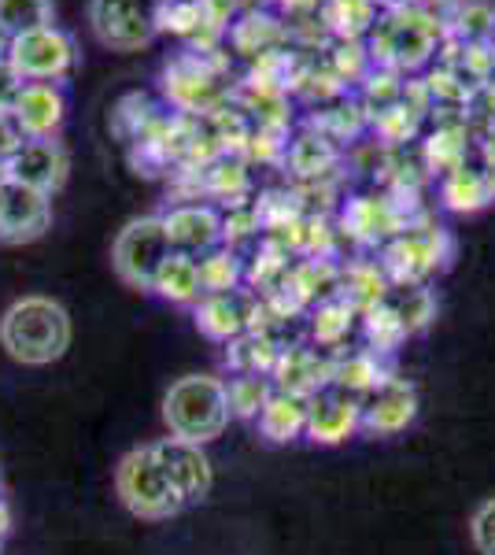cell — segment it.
<instances>
[{
	"mask_svg": "<svg viewBox=\"0 0 495 555\" xmlns=\"http://www.w3.org/2000/svg\"><path fill=\"white\" fill-rule=\"evenodd\" d=\"M233 56L219 52H174L159 70V101L178 115H211L233 96Z\"/></svg>",
	"mask_w": 495,
	"mask_h": 555,
	"instance_id": "obj_1",
	"label": "cell"
},
{
	"mask_svg": "<svg viewBox=\"0 0 495 555\" xmlns=\"http://www.w3.org/2000/svg\"><path fill=\"white\" fill-rule=\"evenodd\" d=\"M447 38V26L429 20L414 4L385 8L377 15L374 30L366 34V49L374 56V67H389L395 75L414 78L426 75L437 64V52Z\"/></svg>",
	"mask_w": 495,
	"mask_h": 555,
	"instance_id": "obj_2",
	"label": "cell"
},
{
	"mask_svg": "<svg viewBox=\"0 0 495 555\" xmlns=\"http://www.w3.org/2000/svg\"><path fill=\"white\" fill-rule=\"evenodd\" d=\"M0 345L26 366H49L70 348V315L52 297H23L0 319Z\"/></svg>",
	"mask_w": 495,
	"mask_h": 555,
	"instance_id": "obj_3",
	"label": "cell"
},
{
	"mask_svg": "<svg viewBox=\"0 0 495 555\" xmlns=\"http://www.w3.org/2000/svg\"><path fill=\"white\" fill-rule=\"evenodd\" d=\"M230 418L233 415L226 400V382L214 378V374L178 378L164 397V423L170 437H182V441H214V437L226 434Z\"/></svg>",
	"mask_w": 495,
	"mask_h": 555,
	"instance_id": "obj_4",
	"label": "cell"
},
{
	"mask_svg": "<svg viewBox=\"0 0 495 555\" xmlns=\"http://www.w3.org/2000/svg\"><path fill=\"white\" fill-rule=\"evenodd\" d=\"M455 241L433 215L414 219L403 234H395L389 245L377 248V259L389 271L392 285H429L452 263Z\"/></svg>",
	"mask_w": 495,
	"mask_h": 555,
	"instance_id": "obj_5",
	"label": "cell"
},
{
	"mask_svg": "<svg viewBox=\"0 0 495 555\" xmlns=\"http://www.w3.org/2000/svg\"><path fill=\"white\" fill-rule=\"evenodd\" d=\"M115 492H119L126 512H133L138 518H152V522L178 515L185 507L182 492L174 489V481L167 478L164 463H159L156 444L122 455L119 470H115Z\"/></svg>",
	"mask_w": 495,
	"mask_h": 555,
	"instance_id": "obj_6",
	"label": "cell"
},
{
	"mask_svg": "<svg viewBox=\"0 0 495 555\" xmlns=\"http://www.w3.org/2000/svg\"><path fill=\"white\" fill-rule=\"evenodd\" d=\"M170 256H174V248H170L159 215H141V219L126 222L112 248L115 271L133 289H152V282H156V274L164 271Z\"/></svg>",
	"mask_w": 495,
	"mask_h": 555,
	"instance_id": "obj_7",
	"label": "cell"
},
{
	"mask_svg": "<svg viewBox=\"0 0 495 555\" xmlns=\"http://www.w3.org/2000/svg\"><path fill=\"white\" fill-rule=\"evenodd\" d=\"M8 60L19 70L23 82H63L78 67V44L60 26H38V30L15 34L8 44Z\"/></svg>",
	"mask_w": 495,
	"mask_h": 555,
	"instance_id": "obj_8",
	"label": "cell"
},
{
	"mask_svg": "<svg viewBox=\"0 0 495 555\" xmlns=\"http://www.w3.org/2000/svg\"><path fill=\"white\" fill-rule=\"evenodd\" d=\"M159 8L164 0H93L89 26L107 49L138 52L159 38Z\"/></svg>",
	"mask_w": 495,
	"mask_h": 555,
	"instance_id": "obj_9",
	"label": "cell"
},
{
	"mask_svg": "<svg viewBox=\"0 0 495 555\" xmlns=\"http://www.w3.org/2000/svg\"><path fill=\"white\" fill-rule=\"evenodd\" d=\"M159 219H164L170 248L182 256L200 259L222 245V208L211 201H170Z\"/></svg>",
	"mask_w": 495,
	"mask_h": 555,
	"instance_id": "obj_10",
	"label": "cell"
},
{
	"mask_svg": "<svg viewBox=\"0 0 495 555\" xmlns=\"http://www.w3.org/2000/svg\"><path fill=\"white\" fill-rule=\"evenodd\" d=\"M159 34H170L188 52H219L226 49L230 23L211 12L207 0H164V8H159Z\"/></svg>",
	"mask_w": 495,
	"mask_h": 555,
	"instance_id": "obj_11",
	"label": "cell"
},
{
	"mask_svg": "<svg viewBox=\"0 0 495 555\" xmlns=\"http://www.w3.org/2000/svg\"><path fill=\"white\" fill-rule=\"evenodd\" d=\"M52 222V196L30 185L15 182V178H0V241L8 245H23L49 230Z\"/></svg>",
	"mask_w": 495,
	"mask_h": 555,
	"instance_id": "obj_12",
	"label": "cell"
},
{
	"mask_svg": "<svg viewBox=\"0 0 495 555\" xmlns=\"http://www.w3.org/2000/svg\"><path fill=\"white\" fill-rule=\"evenodd\" d=\"M348 167V149L337 145L333 138H326L322 130L300 127L292 130L289 149H285V171L292 182H322V178H337Z\"/></svg>",
	"mask_w": 495,
	"mask_h": 555,
	"instance_id": "obj_13",
	"label": "cell"
},
{
	"mask_svg": "<svg viewBox=\"0 0 495 555\" xmlns=\"http://www.w3.org/2000/svg\"><path fill=\"white\" fill-rule=\"evenodd\" d=\"M359 429H363V400L337 389V385L314 392L308 404V434H303L308 441L329 449V444H344Z\"/></svg>",
	"mask_w": 495,
	"mask_h": 555,
	"instance_id": "obj_14",
	"label": "cell"
},
{
	"mask_svg": "<svg viewBox=\"0 0 495 555\" xmlns=\"http://www.w3.org/2000/svg\"><path fill=\"white\" fill-rule=\"evenodd\" d=\"M256 304H259V293H251L248 285L245 289H233V293H207V297H200L193 304L196 330L219 345L237 341L240 334H248L251 330Z\"/></svg>",
	"mask_w": 495,
	"mask_h": 555,
	"instance_id": "obj_15",
	"label": "cell"
},
{
	"mask_svg": "<svg viewBox=\"0 0 495 555\" xmlns=\"http://www.w3.org/2000/svg\"><path fill=\"white\" fill-rule=\"evenodd\" d=\"M414 418H418V389L392 374L389 382H381L370 397H363V429L374 437H395L403 434Z\"/></svg>",
	"mask_w": 495,
	"mask_h": 555,
	"instance_id": "obj_16",
	"label": "cell"
},
{
	"mask_svg": "<svg viewBox=\"0 0 495 555\" xmlns=\"http://www.w3.org/2000/svg\"><path fill=\"white\" fill-rule=\"evenodd\" d=\"M156 455H159V463H164L167 478L174 481V489L182 492L185 504H196V500H204L207 492H211L214 470H211V460H207L204 444L182 441V437H164V441H156Z\"/></svg>",
	"mask_w": 495,
	"mask_h": 555,
	"instance_id": "obj_17",
	"label": "cell"
},
{
	"mask_svg": "<svg viewBox=\"0 0 495 555\" xmlns=\"http://www.w3.org/2000/svg\"><path fill=\"white\" fill-rule=\"evenodd\" d=\"M289 44V26H285L282 15L274 8H248L237 20L230 23L226 34V49L233 60H245V64H256L259 56L274 49H285Z\"/></svg>",
	"mask_w": 495,
	"mask_h": 555,
	"instance_id": "obj_18",
	"label": "cell"
},
{
	"mask_svg": "<svg viewBox=\"0 0 495 555\" xmlns=\"http://www.w3.org/2000/svg\"><path fill=\"white\" fill-rule=\"evenodd\" d=\"M67 171H70V159L67 152L56 138H38V141H26V145L8 159L4 175L15 178V182L30 185V190H41V193H56L63 182H67Z\"/></svg>",
	"mask_w": 495,
	"mask_h": 555,
	"instance_id": "obj_19",
	"label": "cell"
},
{
	"mask_svg": "<svg viewBox=\"0 0 495 555\" xmlns=\"http://www.w3.org/2000/svg\"><path fill=\"white\" fill-rule=\"evenodd\" d=\"M274 389L282 392H296V397H314L326 385H333V356L322 352L314 345H289L282 356H277V366L270 374Z\"/></svg>",
	"mask_w": 495,
	"mask_h": 555,
	"instance_id": "obj_20",
	"label": "cell"
},
{
	"mask_svg": "<svg viewBox=\"0 0 495 555\" xmlns=\"http://www.w3.org/2000/svg\"><path fill=\"white\" fill-rule=\"evenodd\" d=\"M12 119L19 122L30 141L56 138V130L67 119V93L56 82H23L12 104Z\"/></svg>",
	"mask_w": 495,
	"mask_h": 555,
	"instance_id": "obj_21",
	"label": "cell"
},
{
	"mask_svg": "<svg viewBox=\"0 0 495 555\" xmlns=\"http://www.w3.org/2000/svg\"><path fill=\"white\" fill-rule=\"evenodd\" d=\"M277 293H285L303 311H311L314 304L329 297H340V259H318V256L292 259V271Z\"/></svg>",
	"mask_w": 495,
	"mask_h": 555,
	"instance_id": "obj_22",
	"label": "cell"
},
{
	"mask_svg": "<svg viewBox=\"0 0 495 555\" xmlns=\"http://www.w3.org/2000/svg\"><path fill=\"white\" fill-rule=\"evenodd\" d=\"M303 122L314 130H322L326 138H333L344 149L359 145L363 138H370V112H366V104L359 101L355 89L344 96H337V101L322 104V107H311V112L303 115Z\"/></svg>",
	"mask_w": 495,
	"mask_h": 555,
	"instance_id": "obj_23",
	"label": "cell"
},
{
	"mask_svg": "<svg viewBox=\"0 0 495 555\" xmlns=\"http://www.w3.org/2000/svg\"><path fill=\"white\" fill-rule=\"evenodd\" d=\"M421 156H426V167L429 175L444 178L458 171L463 164L477 159V138H473V127L470 122H452V127H426L421 133Z\"/></svg>",
	"mask_w": 495,
	"mask_h": 555,
	"instance_id": "obj_24",
	"label": "cell"
},
{
	"mask_svg": "<svg viewBox=\"0 0 495 555\" xmlns=\"http://www.w3.org/2000/svg\"><path fill=\"white\" fill-rule=\"evenodd\" d=\"M359 322H363V315L344 297L314 304L308 311V345L329 356L344 352V348H351V337H359Z\"/></svg>",
	"mask_w": 495,
	"mask_h": 555,
	"instance_id": "obj_25",
	"label": "cell"
},
{
	"mask_svg": "<svg viewBox=\"0 0 495 555\" xmlns=\"http://www.w3.org/2000/svg\"><path fill=\"white\" fill-rule=\"evenodd\" d=\"M389 293H392V278L377 256L359 253L340 263V297H344L359 315L377 308V304H385Z\"/></svg>",
	"mask_w": 495,
	"mask_h": 555,
	"instance_id": "obj_26",
	"label": "cell"
},
{
	"mask_svg": "<svg viewBox=\"0 0 495 555\" xmlns=\"http://www.w3.org/2000/svg\"><path fill=\"white\" fill-rule=\"evenodd\" d=\"M389 378H392L389 360L370 352V348H363V345H351V348H344V352L333 356V385L351 392V397H359V400L370 397L377 385L389 382Z\"/></svg>",
	"mask_w": 495,
	"mask_h": 555,
	"instance_id": "obj_27",
	"label": "cell"
},
{
	"mask_svg": "<svg viewBox=\"0 0 495 555\" xmlns=\"http://www.w3.org/2000/svg\"><path fill=\"white\" fill-rule=\"evenodd\" d=\"M437 190H440V204L458 215H473L495 201V190L489 182V171L481 167V159H470V164H463L458 171L444 175L437 182Z\"/></svg>",
	"mask_w": 495,
	"mask_h": 555,
	"instance_id": "obj_28",
	"label": "cell"
},
{
	"mask_svg": "<svg viewBox=\"0 0 495 555\" xmlns=\"http://www.w3.org/2000/svg\"><path fill=\"white\" fill-rule=\"evenodd\" d=\"M308 404H311V397H296V392L274 389L263 415L256 418L259 434H263L270 444H289L296 437H303L308 434Z\"/></svg>",
	"mask_w": 495,
	"mask_h": 555,
	"instance_id": "obj_29",
	"label": "cell"
},
{
	"mask_svg": "<svg viewBox=\"0 0 495 555\" xmlns=\"http://www.w3.org/2000/svg\"><path fill=\"white\" fill-rule=\"evenodd\" d=\"M377 15H381L377 0H322L318 20L326 26L329 41H366Z\"/></svg>",
	"mask_w": 495,
	"mask_h": 555,
	"instance_id": "obj_30",
	"label": "cell"
},
{
	"mask_svg": "<svg viewBox=\"0 0 495 555\" xmlns=\"http://www.w3.org/2000/svg\"><path fill=\"white\" fill-rule=\"evenodd\" d=\"M152 293L164 297L170 304H182V308H193L196 300L204 297V282H200V259L174 253L164 263V271L152 282Z\"/></svg>",
	"mask_w": 495,
	"mask_h": 555,
	"instance_id": "obj_31",
	"label": "cell"
},
{
	"mask_svg": "<svg viewBox=\"0 0 495 555\" xmlns=\"http://www.w3.org/2000/svg\"><path fill=\"white\" fill-rule=\"evenodd\" d=\"M426 122H429L426 112H418L414 104L400 101V104L385 107V112L370 115V138L381 141V145H389V149H403V145H414V141H421V133H426Z\"/></svg>",
	"mask_w": 495,
	"mask_h": 555,
	"instance_id": "obj_32",
	"label": "cell"
},
{
	"mask_svg": "<svg viewBox=\"0 0 495 555\" xmlns=\"http://www.w3.org/2000/svg\"><path fill=\"white\" fill-rule=\"evenodd\" d=\"M282 352L285 348L277 345L270 334L248 330V334H240L237 341L226 345V366H230V374H266L270 378Z\"/></svg>",
	"mask_w": 495,
	"mask_h": 555,
	"instance_id": "obj_33",
	"label": "cell"
},
{
	"mask_svg": "<svg viewBox=\"0 0 495 555\" xmlns=\"http://www.w3.org/2000/svg\"><path fill=\"white\" fill-rule=\"evenodd\" d=\"M164 112H167L164 101H156L152 93H141V89H138V93H126L122 101L112 107V119H107V127H112V133L122 141V145H130V141L138 138L145 127H152V122H156Z\"/></svg>",
	"mask_w": 495,
	"mask_h": 555,
	"instance_id": "obj_34",
	"label": "cell"
},
{
	"mask_svg": "<svg viewBox=\"0 0 495 555\" xmlns=\"http://www.w3.org/2000/svg\"><path fill=\"white\" fill-rule=\"evenodd\" d=\"M407 337H411L407 326H403L389 304H377V308L363 311V322H359V341H363V348H370V352L389 360L392 352H400V345Z\"/></svg>",
	"mask_w": 495,
	"mask_h": 555,
	"instance_id": "obj_35",
	"label": "cell"
},
{
	"mask_svg": "<svg viewBox=\"0 0 495 555\" xmlns=\"http://www.w3.org/2000/svg\"><path fill=\"white\" fill-rule=\"evenodd\" d=\"M266 237L263 230V211H259V201L248 196V201L226 204L222 208V245L237 248V253H248L251 245Z\"/></svg>",
	"mask_w": 495,
	"mask_h": 555,
	"instance_id": "obj_36",
	"label": "cell"
},
{
	"mask_svg": "<svg viewBox=\"0 0 495 555\" xmlns=\"http://www.w3.org/2000/svg\"><path fill=\"white\" fill-rule=\"evenodd\" d=\"M200 282H204V297L207 293L245 289V253H237L230 245L211 248L207 256H200Z\"/></svg>",
	"mask_w": 495,
	"mask_h": 555,
	"instance_id": "obj_37",
	"label": "cell"
},
{
	"mask_svg": "<svg viewBox=\"0 0 495 555\" xmlns=\"http://www.w3.org/2000/svg\"><path fill=\"white\" fill-rule=\"evenodd\" d=\"M389 308L400 315V322L407 326V334H421L429 322L437 319V293L433 285H392L389 293Z\"/></svg>",
	"mask_w": 495,
	"mask_h": 555,
	"instance_id": "obj_38",
	"label": "cell"
},
{
	"mask_svg": "<svg viewBox=\"0 0 495 555\" xmlns=\"http://www.w3.org/2000/svg\"><path fill=\"white\" fill-rule=\"evenodd\" d=\"M495 34V4L489 0H458L452 23H447V38L463 44H492Z\"/></svg>",
	"mask_w": 495,
	"mask_h": 555,
	"instance_id": "obj_39",
	"label": "cell"
},
{
	"mask_svg": "<svg viewBox=\"0 0 495 555\" xmlns=\"http://www.w3.org/2000/svg\"><path fill=\"white\" fill-rule=\"evenodd\" d=\"M270 397H274V382L266 374H233L226 382L230 415L240 418V423H256Z\"/></svg>",
	"mask_w": 495,
	"mask_h": 555,
	"instance_id": "obj_40",
	"label": "cell"
},
{
	"mask_svg": "<svg viewBox=\"0 0 495 555\" xmlns=\"http://www.w3.org/2000/svg\"><path fill=\"white\" fill-rule=\"evenodd\" d=\"M326 64L348 89H359L363 78L374 70V56H370V49H366V41H329Z\"/></svg>",
	"mask_w": 495,
	"mask_h": 555,
	"instance_id": "obj_41",
	"label": "cell"
},
{
	"mask_svg": "<svg viewBox=\"0 0 495 555\" xmlns=\"http://www.w3.org/2000/svg\"><path fill=\"white\" fill-rule=\"evenodd\" d=\"M403 89H407V78L403 75H395V70H389V67H374L355 93H359V101L366 104V112L377 115V112H385V107L400 104Z\"/></svg>",
	"mask_w": 495,
	"mask_h": 555,
	"instance_id": "obj_42",
	"label": "cell"
},
{
	"mask_svg": "<svg viewBox=\"0 0 495 555\" xmlns=\"http://www.w3.org/2000/svg\"><path fill=\"white\" fill-rule=\"evenodd\" d=\"M0 23L15 34L38 30L52 23V0H0Z\"/></svg>",
	"mask_w": 495,
	"mask_h": 555,
	"instance_id": "obj_43",
	"label": "cell"
},
{
	"mask_svg": "<svg viewBox=\"0 0 495 555\" xmlns=\"http://www.w3.org/2000/svg\"><path fill=\"white\" fill-rule=\"evenodd\" d=\"M470 537H473V548L481 555H495V496L484 500V504L473 512Z\"/></svg>",
	"mask_w": 495,
	"mask_h": 555,
	"instance_id": "obj_44",
	"label": "cell"
},
{
	"mask_svg": "<svg viewBox=\"0 0 495 555\" xmlns=\"http://www.w3.org/2000/svg\"><path fill=\"white\" fill-rule=\"evenodd\" d=\"M26 141H30V138H26L19 122L12 119V112H0V164L8 167V159H12L15 152L26 145Z\"/></svg>",
	"mask_w": 495,
	"mask_h": 555,
	"instance_id": "obj_45",
	"label": "cell"
},
{
	"mask_svg": "<svg viewBox=\"0 0 495 555\" xmlns=\"http://www.w3.org/2000/svg\"><path fill=\"white\" fill-rule=\"evenodd\" d=\"M270 8L285 23H300V20H314L322 12V0H270Z\"/></svg>",
	"mask_w": 495,
	"mask_h": 555,
	"instance_id": "obj_46",
	"label": "cell"
},
{
	"mask_svg": "<svg viewBox=\"0 0 495 555\" xmlns=\"http://www.w3.org/2000/svg\"><path fill=\"white\" fill-rule=\"evenodd\" d=\"M19 89H23L19 70L12 67V60H8V56H0V112H12Z\"/></svg>",
	"mask_w": 495,
	"mask_h": 555,
	"instance_id": "obj_47",
	"label": "cell"
},
{
	"mask_svg": "<svg viewBox=\"0 0 495 555\" xmlns=\"http://www.w3.org/2000/svg\"><path fill=\"white\" fill-rule=\"evenodd\" d=\"M418 12H426L429 20H437V23H452V12H455V4L458 0H411Z\"/></svg>",
	"mask_w": 495,
	"mask_h": 555,
	"instance_id": "obj_48",
	"label": "cell"
},
{
	"mask_svg": "<svg viewBox=\"0 0 495 555\" xmlns=\"http://www.w3.org/2000/svg\"><path fill=\"white\" fill-rule=\"evenodd\" d=\"M8 533H12V504L0 496V541H4Z\"/></svg>",
	"mask_w": 495,
	"mask_h": 555,
	"instance_id": "obj_49",
	"label": "cell"
},
{
	"mask_svg": "<svg viewBox=\"0 0 495 555\" xmlns=\"http://www.w3.org/2000/svg\"><path fill=\"white\" fill-rule=\"evenodd\" d=\"M8 44H12V30L0 23V56H8Z\"/></svg>",
	"mask_w": 495,
	"mask_h": 555,
	"instance_id": "obj_50",
	"label": "cell"
},
{
	"mask_svg": "<svg viewBox=\"0 0 495 555\" xmlns=\"http://www.w3.org/2000/svg\"><path fill=\"white\" fill-rule=\"evenodd\" d=\"M240 12H248V8H270V0H237Z\"/></svg>",
	"mask_w": 495,
	"mask_h": 555,
	"instance_id": "obj_51",
	"label": "cell"
},
{
	"mask_svg": "<svg viewBox=\"0 0 495 555\" xmlns=\"http://www.w3.org/2000/svg\"><path fill=\"white\" fill-rule=\"evenodd\" d=\"M403 4H411V0H377V8H381V12H385V8H403Z\"/></svg>",
	"mask_w": 495,
	"mask_h": 555,
	"instance_id": "obj_52",
	"label": "cell"
},
{
	"mask_svg": "<svg viewBox=\"0 0 495 555\" xmlns=\"http://www.w3.org/2000/svg\"><path fill=\"white\" fill-rule=\"evenodd\" d=\"M492 52H495V34H492Z\"/></svg>",
	"mask_w": 495,
	"mask_h": 555,
	"instance_id": "obj_53",
	"label": "cell"
},
{
	"mask_svg": "<svg viewBox=\"0 0 495 555\" xmlns=\"http://www.w3.org/2000/svg\"><path fill=\"white\" fill-rule=\"evenodd\" d=\"M0 544H4V541H0Z\"/></svg>",
	"mask_w": 495,
	"mask_h": 555,
	"instance_id": "obj_54",
	"label": "cell"
}]
</instances>
